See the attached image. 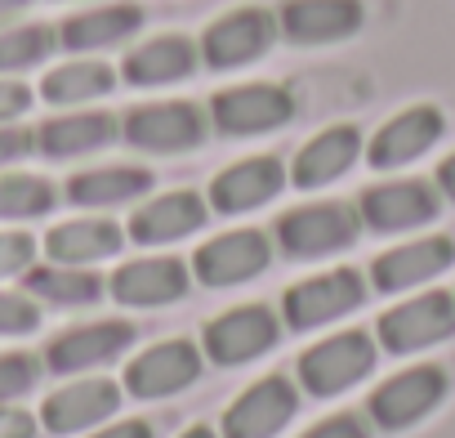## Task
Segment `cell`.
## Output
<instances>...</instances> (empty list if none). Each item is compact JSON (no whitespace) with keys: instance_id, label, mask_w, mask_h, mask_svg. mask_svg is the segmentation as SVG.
Returning <instances> with one entry per match:
<instances>
[{"instance_id":"7","label":"cell","mask_w":455,"mask_h":438,"mask_svg":"<svg viewBox=\"0 0 455 438\" xmlns=\"http://www.w3.org/2000/svg\"><path fill=\"white\" fill-rule=\"evenodd\" d=\"M282 331L286 327L273 304H233L201 327V353L214 367H246V362L273 353Z\"/></svg>"},{"instance_id":"31","label":"cell","mask_w":455,"mask_h":438,"mask_svg":"<svg viewBox=\"0 0 455 438\" xmlns=\"http://www.w3.org/2000/svg\"><path fill=\"white\" fill-rule=\"evenodd\" d=\"M54 50H59V28H50V23L0 28V77H19L28 68H41Z\"/></svg>"},{"instance_id":"42","label":"cell","mask_w":455,"mask_h":438,"mask_svg":"<svg viewBox=\"0 0 455 438\" xmlns=\"http://www.w3.org/2000/svg\"><path fill=\"white\" fill-rule=\"evenodd\" d=\"M179 438H219V429H214V425H201V420H196V425H188V429H183Z\"/></svg>"},{"instance_id":"11","label":"cell","mask_w":455,"mask_h":438,"mask_svg":"<svg viewBox=\"0 0 455 438\" xmlns=\"http://www.w3.org/2000/svg\"><path fill=\"white\" fill-rule=\"evenodd\" d=\"M205 112L223 139H255L295 121V94L277 81H246V85L219 90Z\"/></svg>"},{"instance_id":"38","label":"cell","mask_w":455,"mask_h":438,"mask_svg":"<svg viewBox=\"0 0 455 438\" xmlns=\"http://www.w3.org/2000/svg\"><path fill=\"white\" fill-rule=\"evenodd\" d=\"M0 438H41V416L28 407H0Z\"/></svg>"},{"instance_id":"35","label":"cell","mask_w":455,"mask_h":438,"mask_svg":"<svg viewBox=\"0 0 455 438\" xmlns=\"http://www.w3.org/2000/svg\"><path fill=\"white\" fill-rule=\"evenodd\" d=\"M299 438H375V425L366 420V411H331L317 425H308Z\"/></svg>"},{"instance_id":"25","label":"cell","mask_w":455,"mask_h":438,"mask_svg":"<svg viewBox=\"0 0 455 438\" xmlns=\"http://www.w3.org/2000/svg\"><path fill=\"white\" fill-rule=\"evenodd\" d=\"M201 63V50L192 36L165 32V36H148L139 41L125 59H121V81L134 90H161L174 81H188Z\"/></svg>"},{"instance_id":"23","label":"cell","mask_w":455,"mask_h":438,"mask_svg":"<svg viewBox=\"0 0 455 438\" xmlns=\"http://www.w3.org/2000/svg\"><path fill=\"white\" fill-rule=\"evenodd\" d=\"M121 139V117L103 108H68L36 126V152L50 161H76L112 148Z\"/></svg>"},{"instance_id":"12","label":"cell","mask_w":455,"mask_h":438,"mask_svg":"<svg viewBox=\"0 0 455 438\" xmlns=\"http://www.w3.org/2000/svg\"><path fill=\"white\" fill-rule=\"evenodd\" d=\"M277 36H282L277 10L237 5V10L219 14V19L201 32L196 50H201V63H205V68H214V72H237V68L264 59Z\"/></svg>"},{"instance_id":"28","label":"cell","mask_w":455,"mask_h":438,"mask_svg":"<svg viewBox=\"0 0 455 438\" xmlns=\"http://www.w3.org/2000/svg\"><path fill=\"white\" fill-rule=\"evenodd\" d=\"M116 77L121 72L112 63H103L99 54H76V59H68V63H59L41 77V99L59 112L94 108L99 99H108L116 90Z\"/></svg>"},{"instance_id":"9","label":"cell","mask_w":455,"mask_h":438,"mask_svg":"<svg viewBox=\"0 0 455 438\" xmlns=\"http://www.w3.org/2000/svg\"><path fill=\"white\" fill-rule=\"evenodd\" d=\"M205 371V353L196 340H183V336H170V340H156L148 349H139L125 371H121V389L139 402H165L183 389H192Z\"/></svg>"},{"instance_id":"24","label":"cell","mask_w":455,"mask_h":438,"mask_svg":"<svg viewBox=\"0 0 455 438\" xmlns=\"http://www.w3.org/2000/svg\"><path fill=\"white\" fill-rule=\"evenodd\" d=\"M366 23L362 0H282L277 28L295 45H339Z\"/></svg>"},{"instance_id":"18","label":"cell","mask_w":455,"mask_h":438,"mask_svg":"<svg viewBox=\"0 0 455 438\" xmlns=\"http://www.w3.org/2000/svg\"><path fill=\"white\" fill-rule=\"evenodd\" d=\"M362 157H366V134L357 126L339 121V126H326V130H317L313 139H304L295 148V157L286 166V179L299 192H317V188L339 183Z\"/></svg>"},{"instance_id":"37","label":"cell","mask_w":455,"mask_h":438,"mask_svg":"<svg viewBox=\"0 0 455 438\" xmlns=\"http://www.w3.org/2000/svg\"><path fill=\"white\" fill-rule=\"evenodd\" d=\"M36 152V130L32 126H0V170H14L19 161H28Z\"/></svg>"},{"instance_id":"30","label":"cell","mask_w":455,"mask_h":438,"mask_svg":"<svg viewBox=\"0 0 455 438\" xmlns=\"http://www.w3.org/2000/svg\"><path fill=\"white\" fill-rule=\"evenodd\" d=\"M59 206V188L32 170H0V224H28Z\"/></svg>"},{"instance_id":"22","label":"cell","mask_w":455,"mask_h":438,"mask_svg":"<svg viewBox=\"0 0 455 438\" xmlns=\"http://www.w3.org/2000/svg\"><path fill=\"white\" fill-rule=\"evenodd\" d=\"M125 224H116L112 215H72L63 224H54L41 238V251L50 264H72V269H94L112 256H121L125 247Z\"/></svg>"},{"instance_id":"14","label":"cell","mask_w":455,"mask_h":438,"mask_svg":"<svg viewBox=\"0 0 455 438\" xmlns=\"http://www.w3.org/2000/svg\"><path fill=\"white\" fill-rule=\"evenodd\" d=\"M295 416H299V385L286 371H268L223 407L219 438H282Z\"/></svg>"},{"instance_id":"13","label":"cell","mask_w":455,"mask_h":438,"mask_svg":"<svg viewBox=\"0 0 455 438\" xmlns=\"http://www.w3.org/2000/svg\"><path fill=\"white\" fill-rule=\"evenodd\" d=\"M268 264H273V238L264 229H228V233H214L188 260L192 278L201 287H210V291L246 287V282L264 278Z\"/></svg>"},{"instance_id":"6","label":"cell","mask_w":455,"mask_h":438,"mask_svg":"<svg viewBox=\"0 0 455 438\" xmlns=\"http://www.w3.org/2000/svg\"><path fill=\"white\" fill-rule=\"evenodd\" d=\"M121 139L134 152L148 157H179L196 152L210 139V112L188 103V99H161V103H139L121 117Z\"/></svg>"},{"instance_id":"17","label":"cell","mask_w":455,"mask_h":438,"mask_svg":"<svg viewBox=\"0 0 455 438\" xmlns=\"http://www.w3.org/2000/svg\"><path fill=\"white\" fill-rule=\"evenodd\" d=\"M442 134H446V112L437 103H411L375 126V134L366 139V161H371V170L415 166L419 157H428L442 143Z\"/></svg>"},{"instance_id":"39","label":"cell","mask_w":455,"mask_h":438,"mask_svg":"<svg viewBox=\"0 0 455 438\" xmlns=\"http://www.w3.org/2000/svg\"><path fill=\"white\" fill-rule=\"evenodd\" d=\"M85 438H156V429H152L143 416H116V420L99 425V429L85 434Z\"/></svg>"},{"instance_id":"8","label":"cell","mask_w":455,"mask_h":438,"mask_svg":"<svg viewBox=\"0 0 455 438\" xmlns=\"http://www.w3.org/2000/svg\"><path fill=\"white\" fill-rule=\"evenodd\" d=\"M357 215H362V229L384 233V238L415 233V229H428L442 215V192H437L433 179L393 174V179H379V183L362 188Z\"/></svg>"},{"instance_id":"15","label":"cell","mask_w":455,"mask_h":438,"mask_svg":"<svg viewBox=\"0 0 455 438\" xmlns=\"http://www.w3.org/2000/svg\"><path fill=\"white\" fill-rule=\"evenodd\" d=\"M134 340H139L134 322H125V318H99V322H81V327L59 331L45 345L41 362H45V371H54L63 380L68 376H94V371L112 367L116 358H125L134 349Z\"/></svg>"},{"instance_id":"34","label":"cell","mask_w":455,"mask_h":438,"mask_svg":"<svg viewBox=\"0 0 455 438\" xmlns=\"http://www.w3.org/2000/svg\"><path fill=\"white\" fill-rule=\"evenodd\" d=\"M41 327V304L32 291H14V287H0V336H32Z\"/></svg>"},{"instance_id":"16","label":"cell","mask_w":455,"mask_h":438,"mask_svg":"<svg viewBox=\"0 0 455 438\" xmlns=\"http://www.w3.org/2000/svg\"><path fill=\"white\" fill-rule=\"evenodd\" d=\"M451 264H455V238L424 233V238H411V242H397V247L379 251L371 260L366 282L379 296H411V291H424L428 282H437Z\"/></svg>"},{"instance_id":"1","label":"cell","mask_w":455,"mask_h":438,"mask_svg":"<svg viewBox=\"0 0 455 438\" xmlns=\"http://www.w3.org/2000/svg\"><path fill=\"white\" fill-rule=\"evenodd\" d=\"M375 362H379L375 331L344 327V331H331V336L313 340L295 358V385L313 398H339V393L357 389L375 371Z\"/></svg>"},{"instance_id":"26","label":"cell","mask_w":455,"mask_h":438,"mask_svg":"<svg viewBox=\"0 0 455 438\" xmlns=\"http://www.w3.org/2000/svg\"><path fill=\"white\" fill-rule=\"evenodd\" d=\"M143 32V10L130 0H112V5H94L81 14H68L59 23V45L68 54H103Z\"/></svg>"},{"instance_id":"21","label":"cell","mask_w":455,"mask_h":438,"mask_svg":"<svg viewBox=\"0 0 455 438\" xmlns=\"http://www.w3.org/2000/svg\"><path fill=\"white\" fill-rule=\"evenodd\" d=\"M286 161H277L273 152H259V157H242L233 166H223L214 179H210V215H251L268 201L282 197L286 188Z\"/></svg>"},{"instance_id":"4","label":"cell","mask_w":455,"mask_h":438,"mask_svg":"<svg viewBox=\"0 0 455 438\" xmlns=\"http://www.w3.org/2000/svg\"><path fill=\"white\" fill-rule=\"evenodd\" d=\"M451 393V376L437 362H411L393 376H384L371 398H366V420L384 434H402L415 429L419 420H428Z\"/></svg>"},{"instance_id":"27","label":"cell","mask_w":455,"mask_h":438,"mask_svg":"<svg viewBox=\"0 0 455 438\" xmlns=\"http://www.w3.org/2000/svg\"><path fill=\"white\" fill-rule=\"evenodd\" d=\"M68 201L81 206V210H94V215H108L116 206H130V201H143L152 192V170L148 166H90L81 174L68 179Z\"/></svg>"},{"instance_id":"40","label":"cell","mask_w":455,"mask_h":438,"mask_svg":"<svg viewBox=\"0 0 455 438\" xmlns=\"http://www.w3.org/2000/svg\"><path fill=\"white\" fill-rule=\"evenodd\" d=\"M433 183H437L442 201H455V152L437 161V174H433Z\"/></svg>"},{"instance_id":"29","label":"cell","mask_w":455,"mask_h":438,"mask_svg":"<svg viewBox=\"0 0 455 438\" xmlns=\"http://www.w3.org/2000/svg\"><path fill=\"white\" fill-rule=\"evenodd\" d=\"M28 291L36 296V304H54V309H90L108 296V278L94 269H72V264H36L28 278Z\"/></svg>"},{"instance_id":"33","label":"cell","mask_w":455,"mask_h":438,"mask_svg":"<svg viewBox=\"0 0 455 438\" xmlns=\"http://www.w3.org/2000/svg\"><path fill=\"white\" fill-rule=\"evenodd\" d=\"M36 238L23 233V229H0V287L14 282V278H28L36 269Z\"/></svg>"},{"instance_id":"10","label":"cell","mask_w":455,"mask_h":438,"mask_svg":"<svg viewBox=\"0 0 455 438\" xmlns=\"http://www.w3.org/2000/svg\"><path fill=\"white\" fill-rule=\"evenodd\" d=\"M121 402H125L121 380H108V376H68L59 389L45 393V402H41L36 416H41V429L45 434L85 438L99 425L116 420Z\"/></svg>"},{"instance_id":"3","label":"cell","mask_w":455,"mask_h":438,"mask_svg":"<svg viewBox=\"0 0 455 438\" xmlns=\"http://www.w3.org/2000/svg\"><path fill=\"white\" fill-rule=\"evenodd\" d=\"M366 296H371L366 273L339 264V269H322V273H308L295 287H286L277 313H282L286 331H322V327H335L348 313H357L366 304Z\"/></svg>"},{"instance_id":"20","label":"cell","mask_w":455,"mask_h":438,"mask_svg":"<svg viewBox=\"0 0 455 438\" xmlns=\"http://www.w3.org/2000/svg\"><path fill=\"white\" fill-rule=\"evenodd\" d=\"M205 219H210V201L192 188H174V192L143 197V206H134L125 238L134 247H174L183 238H196Z\"/></svg>"},{"instance_id":"5","label":"cell","mask_w":455,"mask_h":438,"mask_svg":"<svg viewBox=\"0 0 455 438\" xmlns=\"http://www.w3.org/2000/svg\"><path fill=\"white\" fill-rule=\"evenodd\" d=\"M451 336H455V296L442 291V287L411 291L406 300H397L393 309H384L379 322H375V340L393 358L424 353L433 345H446Z\"/></svg>"},{"instance_id":"19","label":"cell","mask_w":455,"mask_h":438,"mask_svg":"<svg viewBox=\"0 0 455 438\" xmlns=\"http://www.w3.org/2000/svg\"><path fill=\"white\" fill-rule=\"evenodd\" d=\"M192 287V269L179 256H139L116 264V273L108 278V296L125 309H170L188 296Z\"/></svg>"},{"instance_id":"32","label":"cell","mask_w":455,"mask_h":438,"mask_svg":"<svg viewBox=\"0 0 455 438\" xmlns=\"http://www.w3.org/2000/svg\"><path fill=\"white\" fill-rule=\"evenodd\" d=\"M45 376V362L28 349H10L0 353V407H19Z\"/></svg>"},{"instance_id":"2","label":"cell","mask_w":455,"mask_h":438,"mask_svg":"<svg viewBox=\"0 0 455 438\" xmlns=\"http://www.w3.org/2000/svg\"><path fill=\"white\" fill-rule=\"evenodd\" d=\"M273 238H277V247H282L291 260H331V256L348 251V247L362 238L357 201L322 197V201L291 206L277 224H273Z\"/></svg>"},{"instance_id":"36","label":"cell","mask_w":455,"mask_h":438,"mask_svg":"<svg viewBox=\"0 0 455 438\" xmlns=\"http://www.w3.org/2000/svg\"><path fill=\"white\" fill-rule=\"evenodd\" d=\"M36 103V90L19 77H0V126H19Z\"/></svg>"},{"instance_id":"41","label":"cell","mask_w":455,"mask_h":438,"mask_svg":"<svg viewBox=\"0 0 455 438\" xmlns=\"http://www.w3.org/2000/svg\"><path fill=\"white\" fill-rule=\"evenodd\" d=\"M28 5H32V0H0V28H5L10 19H19Z\"/></svg>"}]
</instances>
